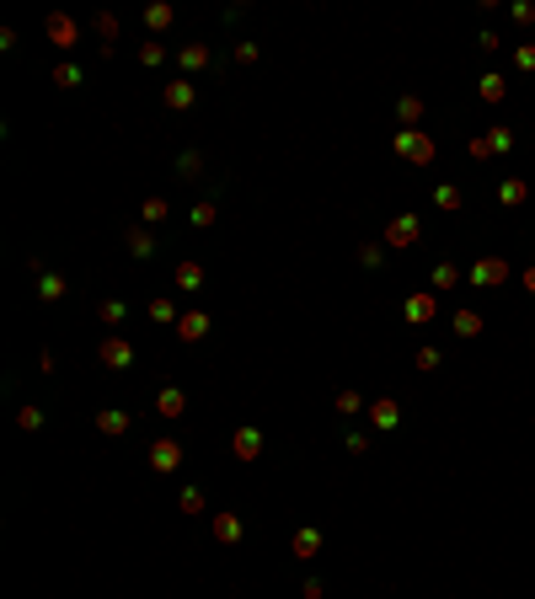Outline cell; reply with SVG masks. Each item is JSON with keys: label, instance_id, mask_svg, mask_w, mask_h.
<instances>
[{"label": "cell", "instance_id": "12", "mask_svg": "<svg viewBox=\"0 0 535 599\" xmlns=\"http://www.w3.org/2000/svg\"><path fill=\"white\" fill-rule=\"evenodd\" d=\"M487 145H493V150H509V145H514V134H509V129H493V134H487Z\"/></svg>", "mask_w": 535, "mask_h": 599}, {"label": "cell", "instance_id": "7", "mask_svg": "<svg viewBox=\"0 0 535 599\" xmlns=\"http://www.w3.org/2000/svg\"><path fill=\"white\" fill-rule=\"evenodd\" d=\"M482 97H487V102H503V75H487V80H482Z\"/></svg>", "mask_w": 535, "mask_h": 599}, {"label": "cell", "instance_id": "9", "mask_svg": "<svg viewBox=\"0 0 535 599\" xmlns=\"http://www.w3.org/2000/svg\"><path fill=\"white\" fill-rule=\"evenodd\" d=\"M102 359H107V364H129V348H124V342H107Z\"/></svg>", "mask_w": 535, "mask_h": 599}, {"label": "cell", "instance_id": "4", "mask_svg": "<svg viewBox=\"0 0 535 599\" xmlns=\"http://www.w3.org/2000/svg\"><path fill=\"white\" fill-rule=\"evenodd\" d=\"M407 316H412V321H429V316H433V300H429V295H412V300H407Z\"/></svg>", "mask_w": 535, "mask_h": 599}, {"label": "cell", "instance_id": "13", "mask_svg": "<svg viewBox=\"0 0 535 599\" xmlns=\"http://www.w3.org/2000/svg\"><path fill=\"white\" fill-rule=\"evenodd\" d=\"M375 423H386V428L396 423V407H391V401H380V407H375Z\"/></svg>", "mask_w": 535, "mask_h": 599}, {"label": "cell", "instance_id": "1", "mask_svg": "<svg viewBox=\"0 0 535 599\" xmlns=\"http://www.w3.org/2000/svg\"><path fill=\"white\" fill-rule=\"evenodd\" d=\"M396 150H402V156H417V160H429V156H433V145L423 140V134H412V129H402V140H396Z\"/></svg>", "mask_w": 535, "mask_h": 599}, {"label": "cell", "instance_id": "8", "mask_svg": "<svg viewBox=\"0 0 535 599\" xmlns=\"http://www.w3.org/2000/svg\"><path fill=\"white\" fill-rule=\"evenodd\" d=\"M124 428H129L124 412H102V434H124Z\"/></svg>", "mask_w": 535, "mask_h": 599}, {"label": "cell", "instance_id": "14", "mask_svg": "<svg viewBox=\"0 0 535 599\" xmlns=\"http://www.w3.org/2000/svg\"><path fill=\"white\" fill-rule=\"evenodd\" d=\"M402 118H407V123H412V118H423V102L407 97V102H402Z\"/></svg>", "mask_w": 535, "mask_h": 599}, {"label": "cell", "instance_id": "2", "mask_svg": "<svg viewBox=\"0 0 535 599\" xmlns=\"http://www.w3.org/2000/svg\"><path fill=\"white\" fill-rule=\"evenodd\" d=\"M471 279L476 284H498V279H509V268H503L498 257H487V262H476V268H471Z\"/></svg>", "mask_w": 535, "mask_h": 599}, {"label": "cell", "instance_id": "15", "mask_svg": "<svg viewBox=\"0 0 535 599\" xmlns=\"http://www.w3.org/2000/svg\"><path fill=\"white\" fill-rule=\"evenodd\" d=\"M433 199H439V209H455V203H460V193H455V187H439Z\"/></svg>", "mask_w": 535, "mask_h": 599}, {"label": "cell", "instance_id": "11", "mask_svg": "<svg viewBox=\"0 0 535 599\" xmlns=\"http://www.w3.org/2000/svg\"><path fill=\"white\" fill-rule=\"evenodd\" d=\"M156 466H177V444H156Z\"/></svg>", "mask_w": 535, "mask_h": 599}, {"label": "cell", "instance_id": "3", "mask_svg": "<svg viewBox=\"0 0 535 599\" xmlns=\"http://www.w3.org/2000/svg\"><path fill=\"white\" fill-rule=\"evenodd\" d=\"M455 332H460V338H476V332H482V316H476V311H460V316H455Z\"/></svg>", "mask_w": 535, "mask_h": 599}, {"label": "cell", "instance_id": "16", "mask_svg": "<svg viewBox=\"0 0 535 599\" xmlns=\"http://www.w3.org/2000/svg\"><path fill=\"white\" fill-rule=\"evenodd\" d=\"M525 284H530V289H535V268H530V273H525Z\"/></svg>", "mask_w": 535, "mask_h": 599}, {"label": "cell", "instance_id": "10", "mask_svg": "<svg viewBox=\"0 0 535 599\" xmlns=\"http://www.w3.org/2000/svg\"><path fill=\"white\" fill-rule=\"evenodd\" d=\"M257 444H263L257 434H236V455H257Z\"/></svg>", "mask_w": 535, "mask_h": 599}, {"label": "cell", "instance_id": "5", "mask_svg": "<svg viewBox=\"0 0 535 599\" xmlns=\"http://www.w3.org/2000/svg\"><path fill=\"white\" fill-rule=\"evenodd\" d=\"M391 241H396V246L417 241V220H396V225H391Z\"/></svg>", "mask_w": 535, "mask_h": 599}, {"label": "cell", "instance_id": "6", "mask_svg": "<svg viewBox=\"0 0 535 599\" xmlns=\"http://www.w3.org/2000/svg\"><path fill=\"white\" fill-rule=\"evenodd\" d=\"M498 199H503V203H525V182H503Z\"/></svg>", "mask_w": 535, "mask_h": 599}]
</instances>
